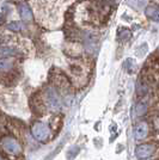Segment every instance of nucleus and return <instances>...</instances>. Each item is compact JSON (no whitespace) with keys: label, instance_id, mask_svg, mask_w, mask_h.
Returning <instances> with one entry per match:
<instances>
[{"label":"nucleus","instance_id":"nucleus-1","mask_svg":"<svg viewBox=\"0 0 159 160\" xmlns=\"http://www.w3.org/2000/svg\"><path fill=\"white\" fill-rule=\"evenodd\" d=\"M37 12V18L42 23L43 20H50L55 16L56 0H31Z\"/></svg>","mask_w":159,"mask_h":160},{"label":"nucleus","instance_id":"nucleus-2","mask_svg":"<svg viewBox=\"0 0 159 160\" xmlns=\"http://www.w3.org/2000/svg\"><path fill=\"white\" fill-rule=\"evenodd\" d=\"M42 99L44 103L46 109L49 111H59L61 109V99H60L59 92L56 91V88L54 86H49L44 88V91L42 92Z\"/></svg>","mask_w":159,"mask_h":160},{"label":"nucleus","instance_id":"nucleus-3","mask_svg":"<svg viewBox=\"0 0 159 160\" xmlns=\"http://www.w3.org/2000/svg\"><path fill=\"white\" fill-rule=\"evenodd\" d=\"M31 135L35 140L40 141V142H46L50 139L52 129L47 123L42 121H37L31 126Z\"/></svg>","mask_w":159,"mask_h":160},{"label":"nucleus","instance_id":"nucleus-4","mask_svg":"<svg viewBox=\"0 0 159 160\" xmlns=\"http://www.w3.org/2000/svg\"><path fill=\"white\" fill-rule=\"evenodd\" d=\"M0 143H1L3 149L10 155H18L22 153V146L18 140L14 139L13 136H4L0 141Z\"/></svg>","mask_w":159,"mask_h":160},{"label":"nucleus","instance_id":"nucleus-5","mask_svg":"<svg viewBox=\"0 0 159 160\" xmlns=\"http://www.w3.org/2000/svg\"><path fill=\"white\" fill-rule=\"evenodd\" d=\"M156 153V146L153 143H141L135 147V155L139 160L150 159Z\"/></svg>","mask_w":159,"mask_h":160},{"label":"nucleus","instance_id":"nucleus-6","mask_svg":"<svg viewBox=\"0 0 159 160\" xmlns=\"http://www.w3.org/2000/svg\"><path fill=\"white\" fill-rule=\"evenodd\" d=\"M69 71L72 74V78L74 80H80L83 79L84 77H86V68L81 62H74L69 66Z\"/></svg>","mask_w":159,"mask_h":160},{"label":"nucleus","instance_id":"nucleus-7","mask_svg":"<svg viewBox=\"0 0 159 160\" xmlns=\"http://www.w3.org/2000/svg\"><path fill=\"white\" fill-rule=\"evenodd\" d=\"M23 53L17 44H6L0 47V55L1 56H19Z\"/></svg>","mask_w":159,"mask_h":160},{"label":"nucleus","instance_id":"nucleus-8","mask_svg":"<svg viewBox=\"0 0 159 160\" xmlns=\"http://www.w3.org/2000/svg\"><path fill=\"white\" fill-rule=\"evenodd\" d=\"M145 14L148 19L153 22H159V5L156 2H151L145 8Z\"/></svg>","mask_w":159,"mask_h":160},{"label":"nucleus","instance_id":"nucleus-9","mask_svg":"<svg viewBox=\"0 0 159 160\" xmlns=\"http://www.w3.org/2000/svg\"><path fill=\"white\" fill-rule=\"evenodd\" d=\"M148 135V124L146 122H140L136 127L134 128V138L135 140H144Z\"/></svg>","mask_w":159,"mask_h":160},{"label":"nucleus","instance_id":"nucleus-10","mask_svg":"<svg viewBox=\"0 0 159 160\" xmlns=\"http://www.w3.org/2000/svg\"><path fill=\"white\" fill-rule=\"evenodd\" d=\"M19 14H20V18L24 20V22H30V20H33V11H31L30 6H29L28 4H25V2L20 4Z\"/></svg>","mask_w":159,"mask_h":160},{"label":"nucleus","instance_id":"nucleus-11","mask_svg":"<svg viewBox=\"0 0 159 160\" xmlns=\"http://www.w3.org/2000/svg\"><path fill=\"white\" fill-rule=\"evenodd\" d=\"M13 59L12 58H0V73H7L13 68Z\"/></svg>","mask_w":159,"mask_h":160},{"label":"nucleus","instance_id":"nucleus-12","mask_svg":"<svg viewBox=\"0 0 159 160\" xmlns=\"http://www.w3.org/2000/svg\"><path fill=\"white\" fill-rule=\"evenodd\" d=\"M7 29L10 30V31H20V30H23V23L22 22H18V20H14V22H11V23H8L7 24Z\"/></svg>","mask_w":159,"mask_h":160},{"label":"nucleus","instance_id":"nucleus-13","mask_svg":"<svg viewBox=\"0 0 159 160\" xmlns=\"http://www.w3.org/2000/svg\"><path fill=\"white\" fill-rule=\"evenodd\" d=\"M128 5L135 10H138L140 7H142L144 2H142V0H128Z\"/></svg>","mask_w":159,"mask_h":160},{"label":"nucleus","instance_id":"nucleus-14","mask_svg":"<svg viewBox=\"0 0 159 160\" xmlns=\"http://www.w3.org/2000/svg\"><path fill=\"white\" fill-rule=\"evenodd\" d=\"M146 110H147V107H146L145 103H139L136 105V112H138L139 116H142L146 112Z\"/></svg>","mask_w":159,"mask_h":160},{"label":"nucleus","instance_id":"nucleus-15","mask_svg":"<svg viewBox=\"0 0 159 160\" xmlns=\"http://www.w3.org/2000/svg\"><path fill=\"white\" fill-rule=\"evenodd\" d=\"M0 19H1V13H0Z\"/></svg>","mask_w":159,"mask_h":160},{"label":"nucleus","instance_id":"nucleus-16","mask_svg":"<svg viewBox=\"0 0 159 160\" xmlns=\"http://www.w3.org/2000/svg\"><path fill=\"white\" fill-rule=\"evenodd\" d=\"M145 160H148V159H145Z\"/></svg>","mask_w":159,"mask_h":160},{"label":"nucleus","instance_id":"nucleus-17","mask_svg":"<svg viewBox=\"0 0 159 160\" xmlns=\"http://www.w3.org/2000/svg\"><path fill=\"white\" fill-rule=\"evenodd\" d=\"M0 160H1V158H0Z\"/></svg>","mask_w":159,"mask_h":160},{"label":"nucleus","instance_id":"nucleus-18","mask_svg":"<svg viewBox=\"0 0 159 160\" xmlns=\"http://www.w3.org/2000/svg\"><path fill=\"white\" fill-rule=\"evenodd\" d=\"M47 160H49V159H47Z\"/></svg>","mask_w":159,"mask_h":160}]
</instances>
